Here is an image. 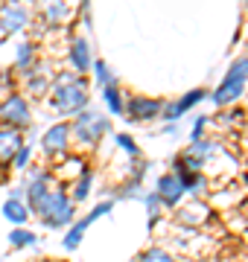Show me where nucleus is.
I'll list each match as a JSON object with an SVG mask.
<instances>
[{"label": "nucleus", "mask_w": 248, "mask_h": 262, "mask_svg": "<svg viewBox=\"0 0 248 262\" xmlns=\"http://www.w3.org/2000/svg\"><path fill=\"white\" fill-rule=\"evenodd\" d=\"M219 151H222V143L219 140H213V137H201V140H193L190 146H187L184 160H187V166H190L193 172H204L208 163L216 158Z\"/></svg>", "instance_id": "6e6552de"}, {"label": "nucleus", "mask_w": 248, "mask_h": 262, "mask_svg": "<svg viewBox=\"0 0 248 262\" xmlns=\"http://www.w3.org/2000/svg\"><path fill=\"white\" fill-rule=\"evenodd\" d=\"M114 146H117V149H123V151H126V155H129L132 160L143 158V155H140V146H137V140H134L132 134H126V131L114 134Z\"/></svg>", "instance_id": "bb28decb"}, {"label": "nucleus", "mask_w": 248, "mask_h": 262, "mask_svg": "<svg viewBox=\"0 0 248 262\" xmlns=\"http://www.w3.org/2000/svg\"><path fill=\"white\" fill-rule=\"evenodd\" d=\"M219 120H222V122H231V125H242L245 114H242V111H228V108H222V111H219Z\"/></svg>", "instance_id": "473e14b6"}, {"label": "nucleus", "mask_w": 248, "mask_h": 262, "mask_svg": "<svg viewBox=\"0 0 248 262\" xmlns=\"http://www.w3.org/2000/svg\"><path fill=\"white\" fill-rule=\"evenodd\" d=\"M24 189H27V207L32 210V207L53 189V175H50V169H32L29 178L24 181Z\"/></svg>", "instance_id": "ddd939ff"}, {"label": "nucleus", "mask_w": 248, "mask_h": 262, "mask_svg": "<svg viewBox=\"0 0 248 262\" xmlns=\"http://www.w3.org/2000/svg\"><path fill=\"white\" fill-rule=\"evenodd\" d=\"M111 210H114V201H99V204H96V207H94V210H91L88 215H82V222H85V225L91 227L94 222H99L102 215H108V213H111Z\"/></svg>", "instance_id": "2f4dec72"}, {"label": "nucleus", "mask_w": 248, "mask_h": 262, "mask_svg": "<svg viewBox=\"0 0 248 262\" xmlns=\"http://www.w3.org/2000/svg\"><path fill=\"white\" fill-rule=\"evenodd\" d=\"M91 73H94V82L99 84V88H105V84H117V73L108 67V61H102V58H94Z\"/></svg>", "instance_id": "393cba45"}, {"label": "nucleus", "mask_w": 248, "mask_h": 262, "mask_svg": "<svg viewBox=\"0 0 248 262\" xmlns=\"http://www.w3.org/2000/svg\"><path fill=\"white\" fill-rule=\"evenodd\" d=\"M70 143H73L70 122H56V125H50V128L41 134V151H44L50 160H65Z\"/></svg>", "instance_id": "0eeeda50"}, {"label": "nucleus", "mask_w": 248, "mask_h": 262, "mask_svg": "<svg viewBox=\"0 0 248 262\" xmlns=\"http://www.w3.org/2000/svg\"><path fill=\"white\" fill-rule=\"evenodd\" d=\"M108 131H111V120H108L99 108H94V105L82 108V111L70 120V134H73V140H76L79 146H85V149L88 146L94 149Z\"/></svg>", "instance_id": "7ed1b4c3"}, {"label": "nucleus", "mask_w": 248, "mask_h": 262, "mask_svg": "<svg viewBox=\"0 0 248 262\" xmlns=\"http://www.w3.org/2000/svg\"><path fill=\"white\" fill-rule=\"evenodd\" d=\"M70 3L67 0H38V18L47 27H65L70 20Z\"/></svg>", "instance_id": "4468645a"}, {"label": "nucleus", "mask_w": 248, "mask_h": 262, "mask_svg": "<svg viewBox=\"0 0 248 262\" xmlns=\"http://www.w3.org/2000/svg\"><path fill=\"white\" fill-rule=\"evenodd\" d=\"M210 117L208 114H199L196 120H193V128H190V143L193 140H201V137H208V128H210Z\"/></svg>", "instance_id": "7c9ffc66"}, {"label": "nucleus", "mask_w": 248, "mask_h": 262, "mask_svg": "<svg viewBox=\"0 0 248 262\" xmlns=\"http://www.w3.org/2000/svg\"><path fill=\"white\" fill-rule=\"evenodd\" d=\"M161 134H167V137H175V134H178V122H163V125H161Z\"/></svg>", "instance_id": "72a5a7b5"}, {"label": "nucleus", "mask_w": 248, "mask_h": 262, "mask_svg": "<svg viewBox=\"0 0 248 262\" xmlns=\"http://www.w3.org/2000/svg\"><path fill=\"white\" fill-rule=\"evenodd\" d=\"M67 61L73 67V73H91L94 56H91V41L85 35H73L67 44Z\"/></svg>", "instance_id": "f8f14e48"}, {"label": "nucleus", "mask_w": 248, "mask_h": 262, "mask_svg": "<svg viewBox=\"0 0 248 262\" xmlns=\"http://www.w3.org/2000/svg\"><path fill=\"white\" fill-rule=\"evenodd\" d=\"M24 84H27V94L29 96H44L50 94V82H53V76H47V67L44 61H35V64L24 70Z\"/></svg>", "instance_id": "2eb2a0df"}, {"label": "nucleus", "mask_w": 248, "mask_h": 262, "mask_svg": "<svg viewBox=\"0 0 248 262\" xmlns=\"http://www.w3.org/2000/svg\"><path fill=\"white\" fill-rule=\"evenodd\" d=\"M9 245L12 248H35L38 245V233L35 230H27V227H15L9 233Z\"/></svg>", "instance_id": "a878e982"}, {"label": "nucleus", "mask_w": 248, "mask_h": 262, "mask_svg": "<svg viewBox=\"0 0 248 262\" xmlns=\"http://www.w3.org/2000/svg\"><path fill=\"white\" fill-rule=\"evenodd\" d=\"M134 262H137V259H134Z\"/></svg>", "instance_id": "e433bc0d"}, {"label": "nucleus", "mask_w": 248, "mask_h": 262, "mask_svg": "<svg viewBox=\"0 0 248 262\" xmlns=\"http://www.w3.org/2000/svg\"><path fill=\"white\" fill-rule=\"evenodd\" d=\"M155 195L161 198V204L167 207V210H175V207H181L187 192H184L181 181H178L175 172H161V175L155 178Z\"/></svg>", "instance_id": "9d476101"}, {"label": "nucleus", "mask_w": 248, "mask_h": 262, "mask_svg": "<svg viewBox=\"0 0 248 262\" xmlns=\"http://www.w3.org/2000/svg\"><path fill=\"white\" fill-rule=\"evenodd\" d=\"M50 105L58 117H76L82 108L91 105V91H88V82L82 73H70V70H61V73L53 76L50 82Z\"/></svg>", "instance_id": "f257e3e1"}, {"label": "nucleus", "mask_w": 248, "mask_h": 262, "mask_svg": "<svg viewBox=\"0 0 248 262\" xmlns=\"http://www.w3.org/2000/svg\"><path fill=\"white\" fill-rule=\"evenodd\" d=\"M0 125H12V128L20 131L32 125V108H29L27 96L6 94L0 99Z\"/></svg>", "instance_id": "423d86ee"}, {"label": "nucleus", "mask_w": 248, "mask_h": 262, "mask_svg": "<svg viewBox=\"0 0 248 262\" xmlns=\"http://www.w3.org/2000/svg\"><path fill=\"white\" fill-rule=\"evenodd\" d=\"M88 233V225L82 222V219H73V225L65 230V239H61V245H65L67 251H79L82 248V239H85Z\"/></svg>", "instance_id": "4be33fe9"}, {"label": "nucleus", "mask_w": 248, "mask_h": 262, "mask_svg": "<svg viewBox=\"0 0 248 262\" xmlns=\"http://www.w3.org/2000/svg\"><path fill=\"white\" fill-rule=\"evenodd\" d=\"M24 131L20 128H12V125H0V163H6L9 166L12 155L24 146Z\"/></svg>", "instance_id": "f3484780"}, {"label": "nucleus", "mask_w": 248, "mask_h": 262, "mask_svg": "<svg viewBox=\"0 0 248 262\" xmlns=\"http://www.w3.org/2000/svg\"><path fill=\"white\" fill-rule=\"evenodd\" d=\"M38 262H58V259H38Z\"/></svg>", "instance_id": "c9c22d12"}, {"label": "nucleus", "mask_w": 248, "mask_h": 262, "mask_svg": "<svg viewBox=\"0 0 248 262\" xmlns=\"http://www.w3.org/2000/svg\"><path fill=\"white\" fill-rule=\"evenodd\" d=\"M208 96H210V94L204 91V88H196V91H187V94H184L181 99H175V102H163L161 120H163V122H178L184 114H190L193 108H196V105H201Z\"/></svg>", "instance_id": "9b49d317"}, {"label": "nucleus", "mask_w": 248, "mask_h": 262, "mask_svg": "<svg viewBox=\"0 0 248 262\" xmlns=\"http://www.w3.org/2000/svg\"><path fill=\"white\" fill-rule=\"evenodd\" d=\"M163 99H155V96H129L126 99V120L129 122H152L161 117Z\"/></svg>", "instance_id": "1a4fd4ad"}, {"label": "nucleus", "mask_w": 248, "mask_h": 262, "mask_svg": "<svg viewBox=\"0 0 248 262\" xmlns=\"http://www.w3.org/2000/svg\"><path fill=\"white\" fill-rule=\"evenodd\" d=\"M32 215H38V222L50 230H61V227H70L73 219H76V204L65 187H53L47 195L41 198L38 204L32 207Z\"/></svg>", "instance_id": "f03ea898"}, {"label": "nucleus", "mask_w": 248, "mask_h": 262, "mask_svg": "<svg viewBox=\"0 0 248 262\" xmlns=\"http://www.w3.org/2000/svg\"><path fill=\"white\" fill-rule=\"evenodd\" d=\"M245 88H248V56H239L231 61L228 73L222 76V82L216 84V91L210 94V99L222 111V108H231L237 102L239 96L245 94Z\"/></svg>", "instance_id": "20e7f679"}, {"label": "nucleus", "mask_w": 248, "mask_h": 262, "mask_svg": "<svg viewBox=\"0 0 248 262\" xmlns=\"http://www.w3.org/2000/svg\"><path fill=\"white\" fill-rule=\"evenodd\" d=\"M114 198L117 201H134V198H143V181L129 175V181H126L123 187L114 189Z\"/></svg>", "instance_id": "b1692460"}, {"label": "nucleus", "mask_w": 248, "mask_h": 262, "mask_svg": "<svg viewBox=\"0 0 248 262\" xmlns=\"http://www.w3.org/2000/svg\"><path fill=\"white\" fill-rule=\"evenodd\" d=\"M137 262H175V259H172V253L167 251V248H161V245H152L149 251H143L140 256H137Z\"/></svg>", "instance_id": "c756f323"}, {"label": "nucleus", "mask_w": 248, "mask_h": 262, "mask_svg": "<svg viewBox=\"0 0 248 262\" xmlns=\"http://www.w3.org/2000/svg\"><path fill=\"white\" fill-rule=\"evenodd\" d=\"M3 219L15 227H24L32 219V210L27 207V201H20V198H6L3 201Z\"/></svg>", "instance_id": "a211bd4d"}, {"label": "nucleus", "mask_w": 248, "mask_h": 262, "mask_svg": "<svg viewBox=\"0 0 248 262\" xmlns=\"http://www.w3.org/2000/svg\"><path fill=\"white\" fill-rule=\"evenodd\" d=\"M38 58H35V44L32 41H20L18 50H15V70H29V67L35 64Z\"/></svg>", "instance_id": "5701e85b"}, {"label": "nucleus", "mask_w": 248, "mask_h": 262, "mask_svg": "<svg viewBox=\"0 0 248 262\" xmlns=\"http://www.w3.org/2000/svg\"><path fill=\"white\" fill-rule=\"evenodd\" d=\"M32 24L29 0H3L0 3V35H18Z\"/></svg>", "instance_id": "39448f33"}, {"label": "nucleus", "mask_w": 248, "mask_h": 262, "mask_svg": "<svg viewBox=\"0 0 248 262\" xmlns=\"http://www.w3.org/2000/svg\"><path fill=\"white\" fill-rule=\"evenodd\" d=\"M29 160H32V146H29V143H24V146L12 155L9 169H12V172H24V169H29Z\"/></svg>", "instance_id": "cd10ccee"}, {"label": "nucleus", "mask_w": 248, "mask_h": 262, "mask_svg": "<svg viewBox=\"0 0 248 262\" xmlns=\"http://www.w3.org/2000/svg\"><path fill=\"white\" fill-rule=\"evenodd\" d=\"M99 91H102L105 111L111 114V117H123V114H126V99H123L120 84H105V88H99Z\"/></svg>", "instance_id": "6ab92c4d"}, {"label": "nucleus", "mask_w": 248, "mask_h": 262, "mask_svg": "<svg viewBox=\"0 0 248 262\" xmlns=\"http://www.w3.org/2000/svg\"><path fill=\"white\" fill-rule=\"evenodd\" d=\"M6 184H9V166L0 163V187H6Z\"/></svg>", "instance_id": "f704fd0d"}, {"label": "nucleus", "mask_w": 248, "mask_h": 262, "mask_svg": "<svg viewBox=\"0 0 248 262\" xmlns=\"http://www.w3.org/2000/svg\"><path fill=\"white\" fill-rule=\"evenodd\" d=\"M143 207H146V213H149V225H158V219H161V210H163V204H161V198L155 195V192H143Z\"/></svg>", "instance_id": "c85d7f7f"}, {"label": "nucleus", "mask_w": 248, "mask_h": 262, "mask_svg": "<svg viewBox=\"0 0 248 262\" xmlns=\"http://www.w3.org/2000/svg\"><path fill=\"white\" fill-rule=\"evenodd\" d=\"M178 181H181L184 192H187V195H193V198H201L210 189L208 175H204V172H184V175H178Z\"/></svg>", "instance_id": "412c9836"}, {"label": "nucleus", "mask_w": 248, "mask_h": 262, "mask_svg": "<svg viewBox=\"0 0 248 262\" xmlns=\"http://www.w3.org/2000/svg\"><path fill=\"white\" fill-rule=\"evenodd\" d=\"M91 189H94V172L91 169H82L76 178H73V187H70V198L73 204H82L91 198Z\"/></svg>", "instance_id": "aec40b11"}, {"label": "nucleus", "mask_w": 248, "mask_h": 262, "mask_svg": "<svg viewBox=\"0 0 248 262\" xmlns=\"http://www.w3.org/2000/svg\"><path fill=\"white\" fill-rule=\"evenodd\" d=\"M175 210H178V225H187V227H201L210 219V207L201 198H193V201L184 204V210L181 207H175Z\"/></svg>", "instance_id": "dca6fc26"}]
</instances>
